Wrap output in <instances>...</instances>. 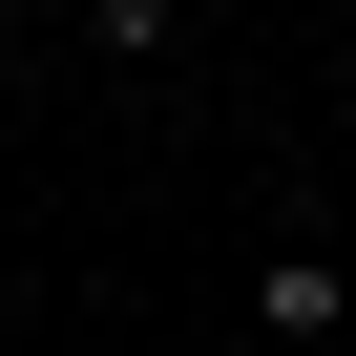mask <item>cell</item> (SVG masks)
<instances>
[{"instance_id":"obj_1","label":"cell","mask_w":356,"mask_h":356,"mask_svg":"<svg viewBox=\"0 0 356 356\" xmlns=\"http://www.w3.org/2000/svg\"><path fill=\"white\" fill-rule=\"evenodd\" d=\"M252 335H273V356L356 335V252H335V231H273V252H252Z\"/></svg>"},{"instance_id":"obj_2","label":"cell","mask_w":356,"mask_h":356,"mask_svg":"<svg viewBox=\"0 0 356 356\" xmlns=\"http://www.w3.org/2000/svg\"><path fill=\"white\" fill-rule=\"evenodd\" d=\"M189 42V0H84V63H168Z\"/></svg>"},{"instance_id":"obj_3","label":"cell","mask_w":356,"mask_h":356,"mask_svg":"<svg viewBox=\"0 0 356 356\" xmlns=\"http://www.w3.org/2000/svg\"><path fill=\"white\" fill-rule=\"evenodd\" d=\"M22 22H42V0H0V42H22Z\"/></svg>"}]
</instances>
